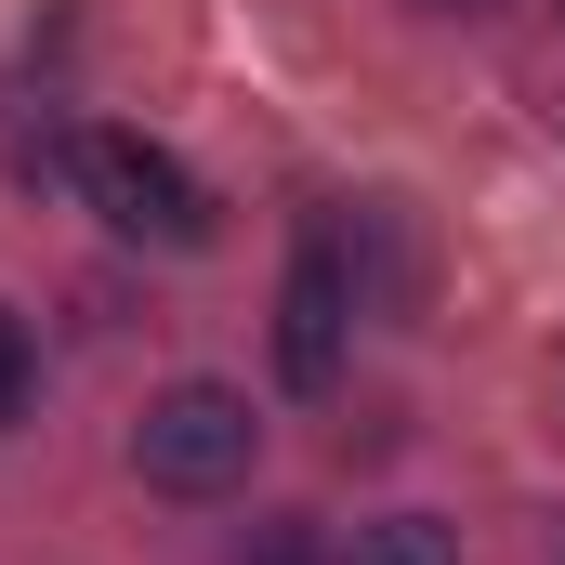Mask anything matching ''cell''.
<instances>
[{
    "label": "cell",
    "instance_id": "obj_1",
    "mask_svg": "<svg viewBox=\"0 0 565 565\" xmlns=\"http://www.w3.org/2000/svg\"><path fill=\"white\" fill-rule=\"evenodd\" d=\"M66 171H79V198H93L119 237H145V250H198V237H211V184H198L171 145H145V132H79Z\"/></svg>",
    "mask_w": 565,
    "mask_h": 565
},
{
    "label": "cell",
    "instance_id": "obj_2",
    "mask_svg": "<svg viewBox=\"0 0 565 565\" xmlns=\"http://www.w3.org/2000/svg\"><path fill=\"white\" fill-rule=\"evenodd\" d=\"M250 447H264V422H250L237 382H171V395L132 422L145 487H171V500H224V487H250Z\"/></svg>",
    "mask_w": 565,
    "mask_h": 565
},
{
    "label": "cell",
    "instance_id": "obj_3",
    "mask_svg": "<svg viewBox=\"0 0 565 565\" xmlns=\"http://www.w3.org/2000/svg\"><path fill=\"white\" fill-rule=\"evenodd\" d=\"M355 250H342V224H316L302 237V264H289L277 289V369H289V395H329L342 382V329H355Z\"/></svg>",
    "mask_w": 565,
    "mask_h": 565
},
{
    "label": "cell",
    "instance_id": "obj_4",
    "mask_svg": "<svg viewBox=\"0 0 565 565\" xmlns=\"http://www.w3.org/2000/svg\"><path fill=\"white\" fill-rule=\"evenodd\" d=\"M342 565H460V526H434V513H382V526H355V553Z\"/></svg>",
    "mask_w": 565,
    "mask_h": 565
},
{
    "label": "cell",
    "instance_id": "obj_5",
    "mask_svg": "<svg viewBox=\"0 0 565 565\" xmlns=\"http://www.w3.org/2000/svg\"><path fill=\"white\" fill-rule=\"evenodd\" d=\"M26 395H40V355H26V316L0 302V434L26 422Z\"/></svg>",
    "mask_w": 565,
    "mask_h": 565
},
{
    "label": "cell",
    "instance_id": "obj_6",
    "mask_svg": "<svg viewBox=\"0 0 565 565\" xmlns=\"http://www.w3.org/2000/svg\"><path fill=\"white\" fill-rule=\"evenodd\" d=\"M237 565H316V526H302V513H264V526L237 540Z\"/></svg>",
    "mask_w": 565,
    "mask_h": 565
}]
</instances>
